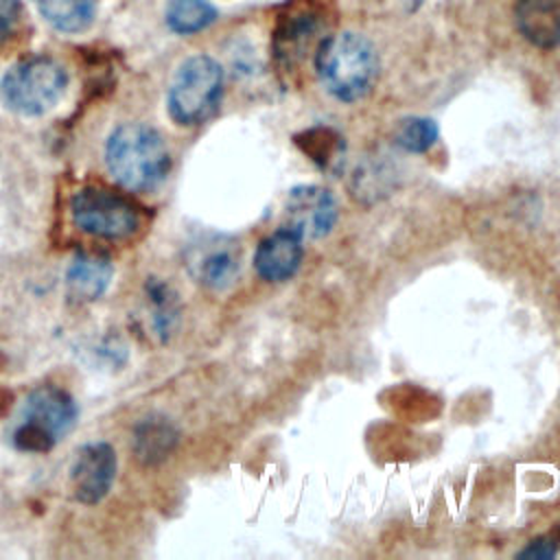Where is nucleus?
Wrapping results in <instances>:
<instances>
[{"instance_id": "obj_1", "label": "nucleus", "mask_w": 560, "mask_h": 560, "mask_svg": "<svg viewBox=\"0 0 560 560\" xmlns=\"http://www.w3.org/2000/svg\"><path fill=\"white\" fill-rule=\"evenodd\" d=\"M107 173L131 192L155 190L171 173V151L164 136L140 120L118 125L103 149Z\"/></svg>"}, {"instance_id": "obj_2", "label": "nucleus", "mask_w": 560, "mask_h": 560, "mask_svg": "<svg viewBox=\"0 0 560 560\" xmlns=\"http://www.w3.org/2000/svg\"><path fill=\"white\" fill-rule=\"evenodd\" d=\"M378 70L381 63L374 44L354 31L328 35L315 52L319 83L341 103H354L368 96L378 79Z\"/></svg>"}, {"instance_id": "obj_3", "label": "nucleus", "mask_w": 560, "mask_h": 560, "mask_svg": "<svg viewBox=\"0 0 560 560\" xmlns=\"http://www.w3.org/2000/svg\"><path fill=\"white\" fill-rule=\"evenodd\" d=\"M68 83L70 77L61 61L50 55H31L0 79V101L18 116H44L66 96Z\"/></svg>"}, {"instance_id": "obj_4", "label": "nucleus", "mask_w": 560, "mask_h": 560, "mask_svg": "<svg viewBox=\"0 0 560 560\" xmlns=\"http://www.w3.org/2000/svg\"><path fill=\"white\" fill-rule=\"evenodd\" d=\"M225 72L210 55L184 59L168 85L166 109L179 127H197L214 116L223 98Z\"/></svg>"}, {"instance_id": "obj_5", "label": "nucleus", "mask_w": 560, "mask_h": 560, "mask_svg": "<svg viewBox=\"0 0 560 560\" xmlns=\"http://www.w3.org/2000/svg\"><path fill=\"white\" fill-rule=\"evenodd\" d=\"M77 416V402L66 389L39 385L22 402L13 446L24 453H48L74 429Z\"/></svg>"}, {"instance_id": "obj_6", "label": "nucleus", "mask_w": 560, "mask_h": 560, "mask_svg": "<svg viewBox=\"0 0 560 560\" xmlns=\"http://www.w3.org/2000/svg\"><path fill=\"white\" fill-rule=\"evenodd\" d=\"M70 214L81 232L103 241H125L142 228V208L131 197L105 186L77 190Z\"/></svg>"}, {"instance_id": "obj_7", "label": "nucleus", "mask_w": 560, "mask_h": 560, "mask_svg": "<svg viewBox=\"0 0 560 560\" xmlns=\"http://www.w3.org/2000/svg\"><path fill=\"white\" fill-rule=\"evenodd\" d=\"M337 201L332 192L317 184H302L289 190L284 201V228L304 241L324 238L337 223Z\"/></svg>"}, {"instance_id": "obj_8", "label": "nucleus", "mask_w": 560, "mask_h": 560, "mask_svg": "<svg viewBox=\"0 0 560 560\" xmlns=\"http://www.w3.org/2000/svg\"><path fill=\"white\" fill-rule=\"evenodd\" d=\"M118 455L109 442L83 444L70 466L72 497L83 505H96L116 481Z\"/></svg>"}, {"instance_id": "obj_9", "label": "nucleus", "mask_w": 560, "mask_h": 560, "mask_svg": "<svg viewBox=\"0 0 560 560\" xmlns=\"http://www.w3.org/2000/svg\"><path fill=\"white\" fill-rule=\"evenodd\" d=\"M188 269L210 291H225L241 271V247L234 238L210 234L190 247Z\"/></svg>"}, {"instance_id": "obj_10", "label": "nucleus", "mask_w": 560, "mask_h": 560, "mask_svg": "<svg viewBox=\"0 0 560 560\" xmlns=\"http://www.w3.org/2000/svg\"><path fill=\"white\" fill-rule=\"evenodd\" d=\"M304 258V238L289 228L267 234L254 254V269L267 282H284L295 276Z\"/></svg>"}, {"instance_id": "obj_11", "label": "nucleus", "mask_w": 560, "mask_h": 560, "mask_svg": "<svg viewBox=\"0 0 560 560\" xmlns=\"http://www.w3.org/2000/svg\"><path fill=\"white\" fill-rule=\"evenodd\" d=\"M514 24L536 48L560 46V0H516Z\"/></svg>"}, {"instance_id": "obj_12", "label": "nucleus", "mask_w": 560, "mask_h": 560, "mask_svg": "<svg viewBox=\"0 0 560 560\" xmlns=\"http://www.w3.org/2000/svg\"><path fill=\"white\" fill-rule=\"evenodd\" d=\"M114 278V267L107 256L96 252H79L66 269L68 295L77 302L98 300Z\"/></svg>"}, {"instance_id": "obj_13", "label": "nucleus", "mask_w": 560, "mask_h": 560, "mask_svg": "<svg viewBox=\"0 0 560 560\" xmlns=\"http://www.w3.org/2000/svg\"><path fill=\"white\" fill-rule=\"evenodd\" d=\"M39 15L59 33L74 35L88 31L98 11V0H33Z\"/></svg>"}, {"instance_id": "obj_14", "label": "nucleus", "mask_w": 560, "mask_h": 560, "mask_svg": "<svg viewBox=\"0 0 560 560\" xmlns=\"http://www.w3.org/2000/svg\"><path fill=\"white\" fill-rule=\"evenodd\" d=\"M293 140L317 168L326 173H337L341 168L346 144H343V138L332 127L315 125L300 131Z\"/></svg>"}, {"instance_id": "obj_15", "label": "nucleus", "mask_w": 560, "mask_h": 560, "mask_svg": "<svg viewBox=\"0 0 560 560\" xmlns=\"http://www.w3.org/2000/svg\"><path fill=\"white\" fill-rule=\"evenodd\" d=\"M217 20V9L208 0H166L164 22L175 35H195Z\"/></svg>"}, {"instance_id": "obj_16", "label": "nucleus", "mask_w": 560, "mask_h": 560, "mask_svg": "<svg viewBox=\"0 0 560 560\" xmlns=\"http://www.w3.org/2000/svg\"><path fill=\"white\" fill-rule=\"evenodd\" d=\"M136 453L142 459L158 462L171 453L177 442L175 427L164 418H147L136 431Z\"/></svg>"}, {"instance_id": "obj_17", "label": "nucleus", "mask_w": 560, "mask_h": 560, "mask_svg": "<svg viewBox=\"0 0 560 560\" xmlns=\"http://www.w3.org/2000/svg\"><path fill=\"white\" fill-rule=\"evenodd\" d=\"M438 136H440V131H438L435 120H431L427 116L400 118L394 129V142L407 153L429 151L435 144Z\"/></svg>"}, {"instance_id": "obj_18", "label": "nucleus", "mask_w": 560, "mask_h": 560, "mask_svg": "<svg viewBox=\"0 0 560 560\" xmlns=\"http://www.w3.org/2000/svg\"><path fill=\"white\" fill-rule=\"evenodd\" d=\"M149 291V304H151V319H153V328L155 332L166 339L168 335L175 332L177 322H179V302H177V293H173L168 289V284L164 282H149L147 284Z\"/></svg>"}, {"instance_id": "obj_19", "label": "nucleus", "mask_w": 560, "mask_h": 560, "mask_svg": "<svg viewBox=\"0 0 560 560\" xmlns=\"http://www.w3.org/2000/svg\"><path fill=\"white\" fill-rule=\"evenodd\" d=\"M22 18V0H0V48H4L18 35Z\"/></svg>"}, {"instance_id": "obj_20", "label": "nucleus", "mask_w": 560, "mask_h": 560, "mask_svg": "<svg viewBox=\"0 0 560 560\" xmlns=\"http://www.w3.org/2000/svg\"><path fill=\"white\" fill-rule=\"evenodd\" d=\"M558 551V545L551 538H536L532 540L521 553L518 558H534V560H547L553 558Z\"/></svg>"}]
</instances>
